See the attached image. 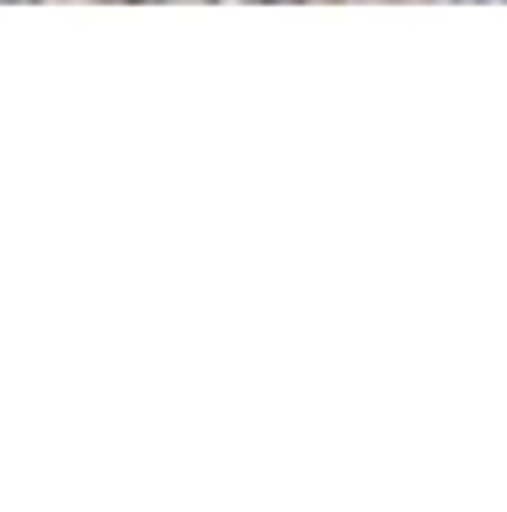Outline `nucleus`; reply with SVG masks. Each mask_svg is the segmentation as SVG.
<instances>
[{"instance_id":"f03ea898","label":"nucleus","mask_w":507,"mask_h":512,"mask_svg":"<svg viewBox=\"0 0 507 512\" xmlns=\"http://www.w3.org/2000/svg\"><path fill=\"white\" fill-rule=\"evenodd\" d=\"M454 6H497V0H454Z\"/></svg>"},{"instance_id":"7ed1b4c3","label":"nucleus","mask_w":507,"mask_h":512,"mask_svg":"<svg viewBox=\"0 0 507 512\" xmlns=\"http://www.w3.org/2000/svg\"><path fill=\"white\" fill-rule=\"evenodd\" d=\"M0 6H17V0H0Z\"/></svg>"},{"instance_id":"f257e3e1","label":"nucleus","mask_w":507,"mask_h":512,"mask_svg":"<svg viewBox=\"0 0 507 512\" xmlns=\"http://www.w3.org/2000/svg\"><path fill=\"white\" fill-rule=\"evenodd\" d=\"M214 6H294V0H214Z\"/></svg>"}]
</instances>
